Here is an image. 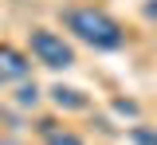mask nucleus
Here are the masks:
<instances>
[{
    "instance_id": "nucleus-2",
    "label": "nucleus",
    "mask_w": 157,
    "mask_h": 145,
    "mask_svg": "<svg viewBox=\"0 0 157 145\" xmlns=\"http://www.w3.org/2000/svg\"><path fill=\"white\" fill-rule=\"evenodd\" d=\"M32 55H36L43 67H55V71L75 63V51L59 39L55 32H43V28H39V32H32Z\"/></svg>"
},
{
    "instance_id": "nucleus-10",
    "label": "nucleus",
    "mask_w": 157,
    "mask_h": 145,
    "mask_svg": "<svg viewBox=\"0 0 157 145\" xmlns=\"http://www.w3.org/2000/svg\"><path fill=\"white\" fill-rule=\"evenodd\" d=\"M0 145H16V141H0Z\"/></svg>"
},
{
    "instance_id": "nucleus-4",
    "label": "nucleus",
    "mask_w": 157,
    "mask_h": 145,
    "mask_svg": "<svg viewBox=\"0 0 157 145\" xmlns=\"http://www.w3.org/2000/svg\"><path fill=\"white\" fill-rule=\"evenodd\" d=\"M51 102L59 110H86V98L78 90H71V86H51Z\"/></svg>"
},
{
    "instance_id": "nucleus-9",
    "label": "nucleus",
    "mask_w": 157,
    "mask_h": 145,
    "mask_svg": "<svg viewBox=\"0 0 157 145\" xmlns=\"http://www.w3.org/2000/svg\"><path fill=\"white\" fill-rule=\"evenodd\" d=\"M145 16H149V20H157V0H149V4H145Z\"/></svg>"
},
{
    "instance_id": "nucleus-6",
    "label": "nucleus",
    "mask_w": 157,
    "mask_h": 145,
    "mask_svg": "<svg viewBox=\"0 0 157 145\" xmlns=\"http://www.w3.org/2000/svg\"><path fill=\"white\" fill-rule=\"evenodd\" d=\"M130 141L134 145H157V133H149V129L137 125V129H130Z\"/></svg>"
},
{
    "instance_id": "nucleus-8",
    "label": "nucleus",
    "mask_w": 157,
    "mask_h": 145,
    "mask_svg": "<svg viewBox=\"0 0 157 145\" xmlns=\"http://www.w3.org/2000/svg\"><path fill=\"white\" fill-rule=\"evenodd\" d=\"M118 114H137V102H114Z\"/></svg>"
},
{
    "instance_id": "nucleus-7",
    "label": "nucleus",
    "mask_w": 157,
    "mask_h": 145,
    "mask_svg": "<svg viewBox=\"0 0 157 145\" xmlns=\"http://www.w3.org/2000/svg\"><path fill=\"white\" fill-rule=\"evenodd\" d=\"M47 145H82V137H75V133H51Z\"/></svg>"
},
{
    "instance_id": "nucleus-5",
    "label": "nucleus",
    "mask_w": 157,
    "mask_h": 145,
    "mask_svg": "<svg viewBox=\"0 0 157 145\" xmlns=\"http://www.w3.org/2000/svg\"><path fill=\"white\" fill-rule=\"evenodd\" d=\"M16 102H20V106H36V102H39V90H36V83H32V86H20Z\"/></svg>"
},
{
    "instance_id": "nucleus-1",
    "label": "nucleus",
    "mask_w": 157,
    "mask_h": 145,
    "mask_svg": "<svg viewBox=\"0 0 157 145\" xmlns=\"http://www.w3.org/2000/svg\"><path fill=\"white\" fill-rule=\"evenodd\" d=\"M63 20H67V28H71L82 43H90L98 51H114V47H122V39H126V32H122L106 12H98V8H71Z\"/></svg>"
},
{
    "instance_id": "nucleus-3",
    "label": "nucleus",
    "mask_w": 157,
    "mask_h": 145,
    "mask_svg": "<svg viewBox=\"0 0 157 145\" xmlns=\"http://www.w3.org/2000/svg\"><path fill=\"white\" fill-rule=\"evenodd\" d=\"M32 75V63H28V55H20L16 47H0V83L4 79H28Z\"/></svg>"
}]
</instances>
